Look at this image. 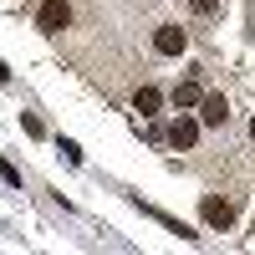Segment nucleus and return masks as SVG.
<instances>
[{
  "label": "nucleus",
  "instance_id": "obj_1",
  "mask_svg": "<svg viewBox=\"0 0 255 255\" xmlns=\"http://www.w3.org/2000/svg\"><path fill=\"white\" fill-rule=\"evenodd\" d=\"M199 220H204L209 230H230V225H235V209H230L220 194H204V199H199Z\"/></svg>",
  "mask_w": 255,
  "mask_h": 255
},
{
  "label": "nucleus",
  "instance_id": "obj_2",
  "mask_svg": "<svg viewBox=\"0 0 255 255\" xmlns=\"http://www.w3.org/2000/svg\"><path fill=\"white\" fill-rule=\"evenodd\" d=\"M36 26L46 31V36H56V31H67V26H72V10H67V0H46V5L36 10Z\"/></svg>",
  "mask_w": 255,
  "mask_h": 255
},
{
  "label": "nucleus",
  "instance_id": "obj_3",
  "mask_svg": "<svg viewBox=\"0 0 255 255\" xmlns=\"http://www.w3.org/2000/svg\"><path fill=\"white\" fill-rule=\"evenodd\" d=\"M168 143H174L179 148V153H189V148H194L199 143V118H174V123H168Z\"/></svg>",
  "mask_w": 255,
  "mask_h": 255
},
{
  "label": "nucleus",
  "instance_id": "obj_4",
  "mask_svg": "<svg viewBox=\"0 0 255 255\" xmlns=\"http://www.w3.org/2000/svg\"><path fill=\"white\" fill-rule=\"evenodd\" d=\"M199 123H204V128H225V123H230V102H225L220 92H209V97L199 102Z\"/></svg>",
  "mask_w": 255,
  "mask_h": 255
},
{
  "label": "nucleus",
  "instance_id": "obj_5",
  "mask_svg": "<svg viewBox=\"0 0 255 255\" xmlns=\"http://www.w3.org/2000/svg\"><path fill=\"white\" fill-rule=\"evenodd\" d=\"M184 41H189V36H184L179 26H158V31H153V51H158V56H184Z\"/></svg>",
  "mask_w": 255,
  "mask_h": 255
},
{
  "label": "nucleus",
  "instance_id": "obj_6",
  "mask_svg": "<svg viewBox=\"0 0 255 255\" xmlns=\"http://www.w3.org/2000/svg\"><path fill=\"white\" fill-rule=\"evenodd\" d=\"M174 102H179L184 113H189V108H199V102H204V92H199V82H194V77H184V82H179V92H174Z\"/></svg>",
  "mask_w": 255,
  "mask_h": 255
},
{
  "label": "nucleus",
  "instance_id": "obj_7",
  "mask_svg": "<svg viewBox=\"0 0 255 255\" xmlns=\"http://www.w3.org/2000/svg\"><path fill=\"white\" fill-rule=\"evenodd\" d=\"M133 108H138L143 118H153V113L163 108V92H158V87H138V97H133Z\"/></svg>",
  "mask_w": 255,
  "mask_h": 255
},
{
  "label": "nucleus",
  "instance_id": "obj_8",
  "mask_svg": "<svg viewBox=\"0 0 255 255\" xmlns=\"http://www.w3.org/2000/svg\"><path fill=\"white\" fill-rule=\"evenodd\" d=\"M250 138H255V118H250Z\"/></svg>",
  "mask_w": 255,
  "mask_h": 255
}]
</instances>
